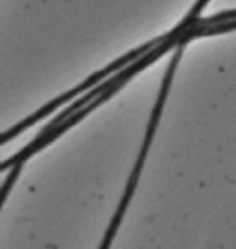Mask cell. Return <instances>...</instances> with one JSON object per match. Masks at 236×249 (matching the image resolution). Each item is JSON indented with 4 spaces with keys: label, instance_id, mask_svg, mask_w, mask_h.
Returning <instances> with one entry per match:
<instances>
[{
    "label": "cell",
    "instance_id": "obj_1",
    "mask_svg": "<svg viewBox=\"0 0 236 249\" xmlns=\"http://www.w3.org/2000/svg\"><path fill=\"white\" fill-rule=\"evenodd\" d=\"M166 96H168V89H166V87H163V89H161V92H159L157 104H155V107H153L151 118H149L148 131H146L144 142H142V148H140L137 164H135V168H133L131 178H129V183H127L126 192H124L122 199H120V203H118V209H116V213H114V216H113V222H111V225H109V229L105 231L104 240H102V244H100V249H109V248H111V244H113V240H114V234L118 232V227H120V223H122V220H124V214H126V211H127L129 201H131L133 194H135V188H137V183H139L140 172H142V166H144V160H146V157H148L149 146H151V141H153V135H155V127H157V124H159V118H161V115H163V107H164Z\"/></svg>",
    "mask_w": 236,
    "mask_h": 249
}]
</instances>
